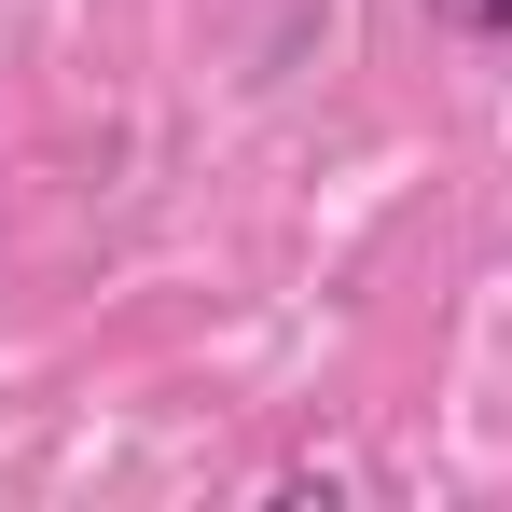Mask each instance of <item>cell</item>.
Segmentation results:
<instances>
[{
    "label": "cell",
    "mask_w": 512,
    "mask_h": 512,
    "mask_svg": "<svg viewBox=\"0 0 512 512\" xmlns=\"http://www.w3.org/2000/svg\"><path fill=\"white\" fill-rule=\"evenodd\" d=\"M429 14H443L457 42H512V0H429Z\"/></svg>",
    "instance_id": "obj_1"
}]
</instances>
